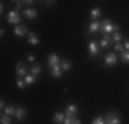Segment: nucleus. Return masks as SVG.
Returning <instances> with one entry per match:
<instances>
[{
	"label": "nucleus",
	"instance_id": "4468645a",
	"mask_svg": "<svg viewBox=\"0 0 129 124\" xmlns=\"http://www.w3.org/2000/svg\"><path fill=\"white\" fill-rule=\"evenodd\" d=\"M64 119H66V117H64L63 113H60V112H56V113L54 114V121L56 124H63Z\"/></svg>",
	"mask_w": 129,
	"mask_h": 124
},
{
	"label": "nucleus",
	"instance_id": "4be33fe9",
	"mask_svg": "<svg viewBox=\"0 0 129 124\" xmlns=\"http://www.w3.org/2000/svg\"><path fill=\"white\" fill-rule=\"evenodd\" d=\"M121 61L124 62V64H129V51L121 52Z\"/></svg>",
	"mask_w": 129,
	"mask_h": 124
},
{
	"label": "nucleus",
	"instance_id": "f257e3e1",
	"mask_svg": "<svg viewBox=\"0 0 129 124\" xmlns=\"http://www.w3.org/2000/svg\"><path fill=\"white\" fill-rule=\"evenodd\" d=\"M117 30H119V26H118V25H114L113 21L104 19V21L100 22V33H102L103 36L111 35L113 32H117Z\"/></svg>",
	"mask_w": 129,
	"mask_h": 124
},
{
	"label": "nucleus",
	"instance_id": "bb28decb",
	"mask_svg": "<svg viewBox=\"0 0 129 124\" xmlns=\"http://www.w3.org/2000/svg\"><path fill=\"white\" fill-rule=\"evenodd\" d=\"M27 61H29V62H35V55L29 54V55H27Z\"/></svg>",
	"mask_w": 129,
	"mask_h": 124
},
{
	"label": "nucleus",
	"instance_id": "f8f14e48",
	"mask_svg": "<svg viewBox=\"0 0 129 124\" xmlns=\"http://www.w3.org/2000/svg\"><path fill=\"white\" fill-rule=\"evenodd\" d=\"M96 30H100V22L93 21V22L89 24V26H88V32H89V33H95Z\"/></svg>",
	"mask_w": 129,
	"mask_h": 124
},
{
	"label": "nucleus",
	"instance_id": "7ed1b4c3",
	"mask_svg": "<svg viewBox=\"0 0 129 124\" xmlns=\"http://www.w3.org/2000/svg\"><path fill=\"white\" fill-rule=\"evenodd\" d=\"M104 121H106V124H121V119L118 117V114L115 112H111L106 116Z\"/></svg>",
	"mask_w": 129,
	"mask_h": 124
},
{
	"label": "nucleus",
	"instance_id": "2eb2a0df",
	"mask_svg": "<svg viewBox=\"0 0 129 124\" xmlns=\"http://www.w3.org/2000/svg\"><path fill=\"white\" fill-rule=\"evenodd\" d=\"M15 117H17V120H23L26 117V110L23 108H18L17 113H15Z\"/></svg>",
	"mask_w": 129,
	"mask_h": 124
},
{
	"label": "nucleus",
	"instance_id": "9d476101",
	"mask_svg": "<svg viewBox=\"0 0 129 124\" xmlns=\"http://www.w3.org/2000/svg\"><path fill=\"white\" fill-rule=\"evenodd\" d=\"M51 74H52V77H55V79H59V77L62 76V68H60V64L51 68Z\"/></svg>",
	"mask_w": 129,
	"mask_h": 124
},
{
	"label": "nucleus",
	"instance_id": "9b49d317",
	"mask_svg": "<svg viewBox=\"0 0 129 124\" xmlns=\"http://www.w3.org/2000/svg\"><path fill=\"white\" fill-rule=\"evenodd\" d=\"M23 14H25V17L29 18V19H35V18L37 17V10H35V8H26V10L23 11Z\"/></svg>",
	"mask_w": 129,
	"mask_h": 124
},
{
	"label": "nucleus",
	"instance_id": "aec40b11",
	"mask_svg": "<svg viewBox=\"0 0 129 124\" xmlns=\"http://www.w3.org/2000/svg\"><path fill=\"white\" fill-rule=\"evenodd\" d=\"M111 37H113V42H114L115 44H117V43H119V42H121L122 35H121V32H119V30H117V32H114V33L111 35Z\"/></svg>",
	"mask_w": 129,
	"mask_h": 124
},
{
	"label": "nucleus",
	"instance_id": "ddd939ff",
	"mask_svg": "<svg viewBox=\"0 0 129 124\" xmlns=\"http://www.w3.org/2000/svg\"><path fill=\"white\" fill-rule=\"evenodd\" d=\"M39 37H37V35H36L35 32H30V35H29V37H27V43L29 44H39Z\"/></svg>",
	"mask_w": 129,
	"mask_h": 124
},
{
	"label": "nucleus",
	"instance_id": "20e7f679",
	"mask_svg": "<svg viewBox=\"0 0 129 124\" xmlns=\"http://www.w3.org/2000/svg\"><path fill=\"white\" fill-rule=\"evenodd\" d=\"M17 76L18 79H22V77L27 76V68L23 62H18L17 64Z\"/></svg>",
	"mask_w": 129,
	"mask_h": 124
},
{
	"label": "nucleus",
	"instance_id": "7c9ffc66",
	"mask_svg": "<svg viewBox=\"0 0 129 124\" xmlns=\"http://www.w3.org/2000/svg\"><path fill=\"white\" fill-rule=\"evenodd\" d=\"M45 3H47L48 6H51V4H55V2H45Z\"/></svg>",
	"mask_w": 129,
	"mask_h": 124
},
{
	"label": "nucleus",
	"instance_id": "393cba45",
	"mask_svg": "<svg viewBox=\"0 0 129 124\" xmlns=\"http://www.w3.org/2000/svg\"><path fill=\"white\" fill-rule=\"evenodd\" d=\"M92 124H106V121H104V117L99 116V117H96V119H93Z\"/></svg>",
	"mask_w": 129,
	"mask_h": 124
},
{
	"label": "nucleus",
	"instance_id": "b1692460",
	"mask_svg": "<svg viewBox=\"0 0 129 124\" xmlns=\"http://www.w3.org/2000/svg\"><path fill=\"white\" fill-rule=\"evenodd\" d=\"M25 86H26L25 80H22V79H18V80H17V87H18L19 90H23V88H25Z\"/></svg>",
	"mask_w": 129,
	"mask_h": 124
},
{
	"label": "nucleus",
	"instance_id": "c756f323",
	"mask_svg": "<svg viewBox=\"0 0 129 124\" xmlns=\"http://www.w3.org/2000/svg\"><path fill=\"white\" fill-rule=\"evenodd\" d=\"M21 10V3H18L17 6H15V11H19Z\"/></svg>",
	"mask_w": 129,
	"mask_h": 124
},
{
	"label": "nucleus",
	"instance_id": "6e6552de",
	"mask_svg": "<svg viewBox=\"0 0 129 124\" xmlns=\"http://www.w3.org/2000/svg\"><path fill=\"white\" fill-rule=\"evenodd\" d=\"M60 61H59V57H58L55 52H52V54L48 55V65H50V68L55 66V65H59Z\"/></svg>",
	"mask_w": 129,
	"mask_h": 124
},
{
	"label": "nucleus",
	"instance_id": "a211bd4d",
	"mask_svg": "<svg viewBox=\"0 0 129 124\" xmlns=\"http://www.w3.org/2000/svg\"><path fill=\"white\" fill-rule=\"evenodd\" d=\"M23 80H25L26 84H33V83H36V80H37V76H35V74L30 73V74H27Z\"/></svg>",
	"mask_w": 129,
	"mask_h": 124
},
{
	"label": "nucleus",
	"instance_id": "5701e85b",
	"mask_svg": "<svg viewBox=\"0 0 129 124\" xmlns=\"http://www.w3.org/2000/svg\"><path fill=\"white\" fill-rule=\"evenodd\" d=\"M0 123H2V124H11V116L3 114L2 119H0Z\"/></svg>",
	"mask_w": 129,
	"mask_h": 124
},
{
	"label": "nucleus",
	"instance_id": "1a4fd4ad",
	"mask_svg": "<svg viewBox=\"0 0 129 124\" xmlns=\"http://www.w3.org/2000/svg\"><path fill=\"white\" fill-rule=\"evenodd\" d=\"M14 32H15V35H17V36L23 37L27 33V28L25 26V25H18V26H15Z\"/></svg>",
	"mask_w": 129,
	"mask_h": 124
},
{
	"label": "nucleus",
	"instance_id": "6ab92c4d",
	"mask_svg": "<svg viewBox=\"0 0 129 124\" xmlns=\"http://www.w3.org/2000/svg\"><path fill=\"white\" fill-rule=\"evenodd\" d=\"M40 72H41V66H40L39 64H35L32 68H30V73L35 74V76H37V74H39Z\"/></svg>",
	"mask_w": 129,
	"mask_h": 124
},
{
	"label": "nucleus",
	"instance_id": "f3484780",
	"mask_svg": "<svg viewBox=\"0 0 129 124\" xmlns=\"http://www.w3.org/2000/svg\"><path fill=\"white\" fill-rule=\"evenodd\" d=\"M60 68H62V70H70V68H72V62H70L69 59H63L62 62H60Z\"/></svg>",
	"mask_w": 129,
	"mask_h": 124
},
{
	"label": "nucleus",
	"instance_id": "a878e982",
	"mask_svg": "<svg viewBox=\"0 0 129 124\" xmlns=\"http://www.w3.org/2000/svg\"><path fill=\"white\" fill-rule=\"evenodd\" d=\"M114 50H115V51H119V52H124V51H125L124 46H122L121 43H117V44L114 46Z\"/></svg>",
	"mask_w": 129,
	"mask_h": 124
},
{
	"label": "nucleus",
	"instance_id": "f03ea898",
	"mask_svg": "<svg viewBox=\"0 0 129 124\" xmlns=\"http://www.w3.org/2000/svg\"><path fill=\"white\" fill-rule=\"evenodd\" d=\"M7 21H8V24H11V25H17L18 26V24L21 22V15H19V12L18 11H10L8 12V15H7Z\"/></svg>",
	"mask_w": 129,
	"mask_h": 124
},
{
	"label": "nucleus",
	"instance_id": "423d86ee",
	"mask_svg": "<svg viewBox=\"0 0 129 124\" xmlns=\"http://www.w3.org/2000/svg\"><path fill=\"white\" fill-rule=\"evenodd\" d=\"M77 112H78V108L76 106V105H70V106H67L66 112H64V116L69 117V119H76Z\"/></svg>",
	"mask_w": 129,
	"mask_h": 124
},
{
	"label": "nucleus",
	"instance_id": "dca6fc26",
	"mask_svg": "<svg viewBox=\"0 0 129 124\" xmlns=\"http://www.w3.org/2000/svg\"><path fill=\"white\" fill-rule=\"evenodd\" d=\"M17 109H18V108H15V106H13V105H10V106H7V108L4 109V114H7V116H15Z\"/></svg>",
	"mask_w": 129,
	"mask_h": 124
},
{
	"label": "nucleus",
	"instance_id": "0eeeda50",
	"mask_svg": "<svg viewBox=\"0 0 129 124\" xmlns=\"http://www.w3.org/2000/svg\"><path fill=\"white\" fill-rule=\"evenodd\" d=\"M88 51H89V54L92 55V57H95V55L99 54V47H98V42L92 40L89 44H88Z\"/></svg>",
	"mask_w": 129,
	"mask_h": 124
},
{
	"label": "nucleus",
	"instance_id": "cd10ccee",
	"mask_svg": "<svg viewBox=\"0 0 129 124\" xmlns=\"http://www.w3.org/2000/svg\"><path fill=\"white\" fill-rule=\"evenodd\" d=\"M124 48H125V51H129V40H126V42H125Z\"/></svg>",
	"mask_w": 129,
	"mask_h": 124
},
{
	"label": "nucleus",
	"instance_id": "39448f33",
	"mask_svg": "<svg viewBox=\"0 0 129 124\" xmlns=\"http://www.w3.org/2000/svg\"><path fill=\"white\" fill-rule=\"evenodd\" d=\"M117 61H118V57L115 55V52H110V54H107L106 58H104V65H106V66H114L117 64Z\"/></svg>",
	"mask_w": 129,
	"mask_h": 124
},
{
	"label": "nucleus",
	"instance_id": "c85d7f7f",
	"mask_svg": "<svg viewBox=\"0 0 129 124\" xmlns=\"http://www.w3.org/2000/svg\"><path fill=\"white\" fill-rule=\"evenodd\" d=\"M0 108H2L3 110L6 109V105H4V101H2V102H0Z\"/></svg>",
	"mask_w": 129,
	"mask_h": 124
},
{
	"label": "nucleus",
	"instance_id": "412c9836",
	"mask_svg": "<svg viewBox=\"0 0 129 124\" xmlns=\"http://www.w3.org/2000/svg\"><path fill=\"white\" fill-rule=\"evenodd\" d=\"M100 12H102V11H100V8H93V10L91 11V18L95 21L96 18L100 17Z\"/></svg>",
	"mask_w": 129,
	"mask_h": 124
}]
</instances>
